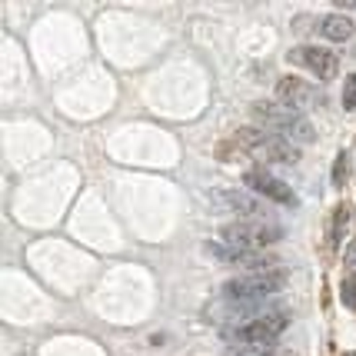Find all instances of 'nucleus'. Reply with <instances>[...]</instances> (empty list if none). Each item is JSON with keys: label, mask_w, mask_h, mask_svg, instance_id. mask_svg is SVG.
Instances as JSON below:
<instances>
[{"label": "nucleus", "mask_w": 356, "mask_h": 356, "mask_svg": "<svg viewBox=\"0 0 356 356\" xmlns=\"http://www.w3.org/2000/svg\"><path fill=\"white\" fill-rule=\"evenodd\" d=\"M286 286V273L283 270H264V273H243L223 283V300L230 303H264L266 296L280 293Z\"/></svg>", "instance_id": "nucleus-4"}, {"label": "nucleus", "mask_w": 356, "mask_h": 356, "mask_svg": "<svg viewBox=\"0 0 356 356\" xmlns=\"http://www.w3.org/2000/svg\"><path fill=\"white\" fill-rule=\"evenodd\" d=\"M250 113H253L257 124H264V130L290 140V143H310V140L316 137V130H313L310 120H307L300 110L283 107L280 100H273V104H270V100H260V104L250 107Z\"/></svg>", "instance_id": "nucleus-1"}, {"label": "nucleus", "mask_w": 356, "mask_h": 356, "mask_svg": "<svg viewBox=\"0 0 356 356\" xmlns=\"http://www.w3.org/2000/svg\"><path fill=\"white\" fill-rule=\"evenodd\" d=\"M210 200L217 207V213H236L240 220H270L266 200H260L257 193H247V190H217Z\"/></svg>", "instance_id": "nucleus-7"}, {"label": "nucleus", "mask_w": 356, "mask_h": 356, "mask_svg": "<svg viewBox=\"0 0 356 356\" xmlns=\"http://www.w3.org/2000/svg\"><path fill=\"white\" fill-rule=\"evenodd\" d=\"M243 184L257 193V197H264V200L270 203H280V207H296V193L290 190V184H283L280 177H273V173H266L264 167H253V170L243 173Z\"/></svg>", "instance_id": "nucleus-8"}, {"label": "nucleus", "mask_w": 356, "mask_h": 356, "mask_svg": "<svg viewBox=\"0 0 356 356\" xmlns=\"http://www.w3.org/2000/svg\"><path fill=\"white\" fill-rule=\"evenodd\" d=\"M286 326H290V316H286V313L270 310V313H264V316H253L247 323L233 326L227 337H230V346H273V340H277Z\"/></svg>", "instance_id": "nucleus-5"}, {"label": "nucleus", "mask_w": 356, "mask_h": 356, "mask_svg": "<svg viewBox=\"0 0 356 356\" xmlns=\"http://www.w3.org/2000/svg\"><path fill=\"white\" fill-rule=\"evenodd\" d=\"M343 356H356V353H343Z\"/></svg>", "instance_id": "nucleus-18"}, {"label": "nucleus", "mask_w": 356, "mask_h": 356, "mask_svg": "<svg viewBox=\"0 0 356 356\" xmlns=\"http://www.w3.org/2000/svg\"><path fill=\"white\" fill-rule=\"evenodd\" d=\"M286 60L303 67V70H310V74H316V80H333L340 74L337 50H326V47H316V44H303V47L286 50Z\"/></svg>", "instance_id": "nucleus-6"}, {"label": "nucleus", "mask_w": 356, "mask_h": 356, "mask_svg": "<svg viewBox=\"0 0 356 356\" xmlns=\"http://www.w3.org/2000/svg\"><path fill=\"white\" fill-rule=\"evenodd\" d=\"M220 240L227 247H233L236 253L250 257V253H260V250L280 243L283 240V227L273 223V220H233V223H227L220 230Z\"/></svg>", "instance_id": "nucleus-2"}, {"label": "nucleus", "mask_w": 356, "mask_h": 356, "mask_svg": "<svg viewBox=\"0 0 356 356\" xmlns=\"http://www.w3.org/2000/svg\"><path fill=\"white\" fill-rule=\"evenodd\" d=\"M350 223H353V210H350L346 203H340V207L333 210V217H330V230H326V236H330V247H333V250L343 243V236H346V230H350Z\"/></svg>", "instance_id": "nucleus-11"}, {"label": "nucleus", "mask_w": 356, "mask_h": 356, "mask_svg": "<svg viewBox=\"0 0 356 356\" xmlns=\"http://www.w3.org/2000/svg\"><path fill=\"white\" fill-rule=\"evenodd\" d=\"M236 147L247 150L250 156H257V160H264V163H296L300 160L296 143L270 134L264 127H243V130H236Z\"/></svg>", "instance_id": "nucleus-3"}, {"label": "nucleus", "mask_w": 356, "mask_h": 356, "mask_svg": "<svg viewBox=\"0 0 356 356\" xmlns=\"http://www.w3.org/2000/svg\"><path fill=\"white\" fill-rule=\"evenodd\" d=\"M346 10H350V14H356V3H340V14H346Z\"/></svg>", "instance_id": "nucleus-17"}, {"label": "nucleus", "mask_w": 356, "mask_h": 356, "mask_svg": "<svg viewBox=\"0 0 356 356\" xmlns=\"http://www.w3.org/2000/svg\"><path fill=\"white\" fill-rule=\"evenodd\" d=\"M330 180H333V186H343L346 180H350V154H346V150H340V154H337Z\"/></svg>", "instance_id": "nucleus-12"}, {"label": "nucleus", "mask_w": 356, "mask_h": 356, "mask_svg": "<svg viewBox=\"0 0 356 356\" xmlns=\"http://www.w3.org/2000/svg\"><path fill=\"white\" fill-rule=\"evenodd\" d=\"M343 110H350V113H356V74H346V80H343Z\"/></svg>", "instance_id": "nucleus-13"}, {"label": "nucleus", "mask_w": 356, "mask_h": 356, "mask_svg": "<svg viewBox=\"0 0 356 356\" xmlns=\"http://www.w3.org/2000/svg\"><path fill=\"white\" fill-rule=\"evenodd\" d=\"M227 356H270V346H230Z\"/></svg>", "instance_id": "nucleus-15"}, {"label": "nucleus", "mask_w": 356, "mask_h": 356, "mask_svg": "<svg viewBox=\"0 0 356 356\" xmlns=\"http://www.w3.org/2000/svg\"><path fill=\"white\" fill-rule=\"evenodd\" d=\"M320 31H323L326 40L343 44V40H350V37L356 33V20H353V17H346V14H330V17H323Z\"/></svg>", "instance_id": "nucleus-10"}, {"label": "nucleus", "mask_w": 356, "mask_h": 356, "mask_svg": "<svg viewBox=\"0 0 356 356\" xmlns=\"http://www.w3.org/2000/svg\"><path fill=\"white\" fill-rule=\"evenodd\" d=\"M277 100L283 104V107H290V110H310L320 104V93H316V87H313L310 80H303V77H283L277 83Z\"/></svg>", "instance_id": "nucleus-9"}, {"label": "nucleus", "mask_w": 356, "mask_h": 356, "mask_svg": "<svg viewBox=\"0 0 356 356\" xmlns=\"http://www.w3.org/2000/svg\"><path fill=\"white\" fill-rule=\"evenodd\" d=\"M343 264H346V270H350V273H356V240L346 247V253H343Z\"/></svg>", "instance_id": "nucleus-16"}, {"label": "nucleus", "mask_w": 356, "mask_h": 356, "mask_svg": "<svg viewBox=\"0 0 356 356\" xmlns=\"http://www.w3.org/2000/svg\"><path fill=\"white\" fill-rule=\"evenodd\" d=\"M340 300L346 310H356V280H343L340 283Z\"/></svg>", "instance_id": "nucleus-14"}]
</instances>
